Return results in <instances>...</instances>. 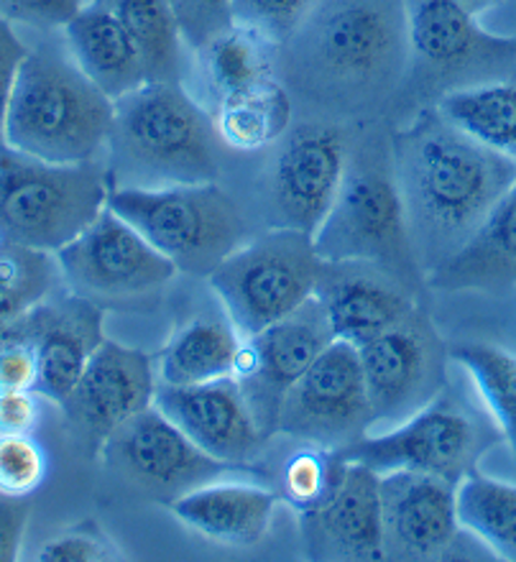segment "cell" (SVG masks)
<instances>
[{
	"instance_id": "1",
	"label": "cell",
	"mask_w": 516,
	"mask_h": 562,
	"mask_svg": "<svg viewBox=\"0 0 516 562\" xmlns=\"http://www.w3.org/2000/svg\"><path fill=\"white\" fill-rule=\"evenodd\" d=\"M394 177L414 259L433 274L516 182V164L465 136L435 108L396 136Z\"/></svg>"
},
{
	"instance_id": "2",
	"label": "cell",
	"mask_w": 516,
	"mask_h": 562,
	"mask_svg": "<svg viewBox=\"0 0 516 562\" xmlns=\"http://www.w3.org/2000/svg\"><path fill=\"white\" fill-rule=\"evenodd\" d=\"M213 115L182 82H146L115 100L105 148L111 187H167L217 182Z\"/></svg>"
},
{
	"instance_id": "3",
	"label": "cell",
	"mask_w": 516,
	"mask_h": 562,
	"mask_svg": "<svg viewBox=\"0 0 516 562\" xmlns=\"http://www.w3.org/2000/svg\"><path fill=\"white\" fill-rule=\"evenodd\" d=\"M115 100L77 67L67 44H38L21 61L5 115L3 144L54 164L100 161Z\"/></svg>"
},
{
	"instance_id": "4",
	"label": "cell",
	"mask_w": 516,
	"mask_h": 562,
	"mask_svg": "<svg viewBox=\"0 0 516 562\" xmlns=\"http://www.w3.org/2000/svg\"><path fill=\"white\" fill-rule=\"evenodd\" d=\"M100 161L54 164L0 144V240L57 254L108 207Z\"/></svg>"
},
{
	"instance_id": "5",
	"label": "cell",
	"mask_w": 516,
	"mask_h": 562,
	"mask_svg": "<svg viewBox=\"0 0 516 562\" xmlns=\"http://www.w3.org/2000/svg\"><path fill=\"white\" fill-rule=\"evenodd\" d=\"M108 207L192 277L213 274L246 240L244 215L217 182L111 187Z\"/></svg>"
},
{
	"instance_id": "6",
	"label": "cell",
	"mask_w": 516,
	"mask_h": 562,
	"mask_svg": "<svg viewBox=\"0 0 516 562\" xmlns=\"http://www.w3.org/2000/svg\"><path fill=\"white\" fill-rule=\"evenodd\" d=\"M323 269L312 236L273 228L233 251L207 279L236 330L251 338L312 300Z\"/></svg>"
},
{
	"instance_id": "7",
	"label": "cell",
	"mask_w": 516,
	"mask_h": 562,
	"mask_svg": "<svg viewBox=\"0 0 516 562\" xmlns=\"http://www.w3.org/2000/svg\"><path fill=\"white\" fill-rule=\"evenodd\" d=\"M498 440L502 432L494 419H483L465 402L442 392L417 415L384 435H366L340 456L361 460L379 473L419 471L460 483Z\"/></svg>"
},
{
	"instance_id": "8",
	"label": "cell",
	"mask_w": 516,
	"mask_h": 562,
	"mask_svg": "<svg viewBox=\"0 0 516 562\" xmlns=\"http://www.w3.org/2000/svg\"><path fill=\"white\" fill-rule=\"evenodd\" d=\"M406 38L414 65L445 92L516 80V38L489 31L460 0H410Z\"/></svg>"
},
{
	"instance_id": "9",
	"label": "cell",
	"mask_w": 516,
	"mask_h": 562,
	"mask_svg": "<svg viewBox=\"0 0 516 562\" xmlns=\"http://www.w3.org/2000/svg\"><path fill=\"white\" fill-rule=\"evenodd\" d=\"M373 432V409L358 348L333 340L279 409L277 435L343 452Z\"/></svg>"
},
{
	"instance_id": "10",
	"label": "cell",
	"mask_w": 516,
	"mask_h": 562,
	"mask_svg": "<svg viewBox=\"0 0 516 562\" xmlns=\"http://www.w3.org/2000/svg\"><path fill=\"white\" fill-rule=\"evenodd\" d=\"M312 240L325 261H373L394 271L417 263L394 171L377 167L348 164L338 200Z\"/></svg>"
},
{
	"instance_id": "11",
	"label": "cell",
	"mask_w": 516,
	"mask_h": 562,
	"mask_svg": "<svg viewBox=\"0 0 516 562\" xmlns=\"http://www.w3.org/2000/svg\"><path fill=\"white\" fill-rule=\"evenodd\" d=\"M366 389L373 409V429L396 427L435 402L448 386V350L425 310L358 346Z\"/></svg>"
},
{
	"instance_id": "12",
	"label": "cell",
	"mask_w": 516,
	"mask_h": 562,
	"mask_svg": "<svg viewBox=\"0 0 516 562\" xmlns=\"http://www.w3.org/2000/svg\"><path fill=\"white\" fill-rule=\"evenodd\" d=\"M54 259L72 294L88 300H123L154 292L179 274L167 256L141 231L105 207L80 236L61 246Z\"/></svg>"
},
{
	"instance_id": "13",
	"label": "cell",
	"mask_w": 516,
	"mask_h": 562,
	"mask_svg": "<svg viewBox=\"0 0 516 562\" xmlns=\"http://www.w3.org/2000/svg\"><path fill=\"white\" fill-rule=\"evenodd\" d=\"M100 456L108 471L133 491L164 504L205 486L231 468L200 450L156 404L123 422Z\"/></svg>"
},
{
	"instance_id": "14",
	"label": "cell",
	"mask_w": 516,
	"mask_h": 562,
	"mask_svg": "<svg viewBox=\"0 0 516 562\" xmlns=\"http://www.w3.org/2000/svg\"><path fill=\"white\" fill-rule=\"evenodd\" d=\"M335 335L317 296L279 323L244 338L236 379L266 437L277 435L284 396L330 346Z\"/></svg>"
},
{
	"instance_id": "15",
	"label": "cell",
	"mask_w": 516,
	"mask_h": 562,
	"mask_svg": "<svg viewBox=\"0 0 516 562\" xmlns=\"http://www.w3.org/2000/svg\"><path fill=\"white\" fill-rule=\"evenodd\" d=\"M156 386L152 356L105 338L59 409L77 442L96 456L123 422L152 407Z\"/></svg>"
},
{
	"instance_id": "16",
	"label": "cell",
	"mask_w": 516,
	"mask_h": 562,
	"mask_svg": "<svg viewBox=\"0 0 516 562\" xmlns=\"http://www.w3.org/2000/svg\"><path fill=\"white\" fill-rule=\"evenodd\" d=\"M456 488L419 471L381 473L384 560H450L463 535Z\"/></svg>"
},
{
	"instance_id": "17",
	"label": "cell",
	"mask_w": 516,
	"mask_h": 562,
	"mask_svg": "<svg viewBox=\"0 0 516 562\" xmlns=\"http://www.w3.org/2000/svg\"><path fill=\"white\" fill-rule=\"evenodd\" d=\"M348 175V146L340 131L302 128L281 148L271 171L273 228L315 236L338 200Z\"/></svg>"
},
{
	"instance_id": "18",
	"label": "cell",
	"mask_w": 516,
	"mask_h": 562,
	"mask_svg": "<svg viewBox=\"0 0 516 562\" xmlns=\"http://www.w3.org/2000/svg\"><path fill=\"white\" fill-rule=\"evenodd\" d=\"M300 517L312 560H384L381 473L361 460L343 458L330 496Z\"/></svg>"
},
{
	"instance_id": "19",
	"label": "cell",
	"mask_w": 516,
	"mask_h": 562,
	"mask_svg": "<svg viewBox=\"0 0 516 562\" xmlns=\"http://www.w3.org/2000/svg\"><path fill=\"white\" fill-rule=\"evenodd\" d=\"M154 404L210 458L240 465L261 452L269 437L258 427L236 376L190 386H156Z\"/></svg>"
},
{
	"instance_id": "20",
	"label": "cell",
	"mask_w": 516,
	"mask_h": 562,
	"mask_svg": "<svg viewBox=\"0 0 516 562\" xmlns=\"http://www.w3.org/2000/svg\"><path fill=\"white\" fill-rule=\"evenodd\" d=\"M19 323L36 350V394L59 407L105 340L103 307L80 294L46 296Z\"/></svg>"
},
{
	"instance_id": "21",
	"label": "cell",
	"mask_w": 516,
	"mask_h": 562,
	"mask_svg": "<svg viewBox=\"0 0 516 562\" xmlns=\"http://www.w3.org/2000/svg\"><path fill=\"white\" fill-rule=\"evenodd\" d=\"M315 296L335 340L363 346L417 310L394 269L373 261H325Z\"/></svg>"
},
{
	"instance_id": "22",
	"label": "cell",
	"mask_w": 516,
	"mask_h": 562,
	"mask_svg": "<svg viewBox=\"0 0 516 562\" xmlns=\"http://www.w3.org/2000/svg\"><path fill=\"white\" fill-rule=\"evenodd\" d=\"M396 52V23L389 11L350 0L327 15L317 34V54L327 72L346 82H366L384 72Z\"/></svg>"
},
{
	"instance_id": "23",
	"label": "cell",
	"mask_w": 516,
	"mask_h": 562,
	"mask_svg": "<svg viewBox=\"0 0 516 562\" xmlns=\"http://www.w3.org/2000/svg\"><path fill=\"white\" fill-rule=\"evenodd\" d=\"M277 494L254 483H215L192 488L169 504L175 517L207 540L251 548L269 532Z\"/></svg>"
},
{
	"instance_id": "24",
	"label": "cell",
	"mask_w": 516,
	"mask_h": 562,
	"mask_svg": "<svg viewBox=\"0 0 516 562\" xmlns=\"http://www.w3.org/2000/svg\"><path fill=\"white\" fill-rule=\"evenodd\" d=\"M440 292H498L516 284V182L468 244L427 274Z\"/></svg>"
},
{
	"instance_id": "25",
	"label": "cell",
	"mask_w": 516,
	"mask_h": 562,
	"mask_svg": "<svg viewBox=\"0 0 516 562\" xmlns=\"http://www.w3.org/2000/svg\"><path fill=\"white\" fill-rule=\"evenodd\" d=\"M61 34L77 67L111 100L128 95L148 82L144 61L128 31L100 0L85 3L82 11L61 29Z\"/></svg>"
},
{
	"instance_id": "26",
	"label": "cell",
	"mask_w": 516,
	"mask_h": 562,
	"mask_svg": "<svg viewBox=\"0 0 516 562\" xmlns=\"http://www.w3.org/2000/svg\"><path fill=\"white\" fill-rule=\"evenodd\" d=\"M244 335L228 315H207L179 327L154 356L159 384L190 386L236 376Z\"/></svg>"
},
{
	"instance_id": "27",
	"label": "cell",
	"mask_w": 516,
	"mask_h": 562,
	"mask_svg": "<svg viewBox=\"0 0 516 562\" xmlns=\"http://www.w3.org/2000/svg\"><path fill=\"white\" fill-rule=\"evenodd\" d=\"M437 111L465 136L516 164V80L450 90L437 100Z\"/></svg>"
},
{
	"instance_id": "28",
	"label": "cell",
	"mask_w": 516,
	"mask_h": 562,
	"mask_svg": "<svg viewBox=\"0 0 516 562\" xmlns=\"http://www.w3.org/2000/svg\"><path fill=\"white\" fill-rule=\"evenodd\" d=\"M213 121L225 146L236 151H258L284 136L292 121V100L287 90L269 77L217 100Z\"/></svg>"
},
{
	"instance_id": "29",
	"label": "cell",
	"mask_w": 516,
	"mask_h": 562,
	"mask_svg": "<svg viewBox=\"0 0 516 562\" xmlns=\"http://www.w3.org/2000/svg\"><path fill=\"white\" fill-rule=\"evenodd\" d=\"M136 44L148 82H182L184 38L171 0H100Z\"/></svg>"
},
{
	"instance_id": "30",
	"label": "cell",
	"mask_w": 516,
	"mask_h": 562,
	"mask_svg": "<svg viewBox=\"0 0 516 562\" xmlns=\"http://www.w3.org/2000/svg\"><path fill=\"white\" fill-rule=\"evenodd\" d=\"M458 521L491 555L516 562V486L479 468L456 488Z\"/></svg>"
},
{
	"instance_id": "31",
	"label": "cell",
	"mask_w": 516,
	"mask_h": 562,
	"mask_svg": "<svg viewBox=\"0 0 516 562\" xmlns=\"http://www.w3.org/2000/svg\"><path fill=\"white\" fill-rule=\"evenodd\" d=\"M194 57H198L202 82L215 103L273 77L269 38L236 23L200 52H194Z\"/></svg>"
},
{
	"instance_id": "32",
	"label": "cell",
	"mask_w": 516,
	"mask_h": 562,
	"mask_svg": "<svg viewBox=\"0 0 516 562\" xmlns=\"http://www.w3.org/2000/svg\"><path fill=\"white\" fill-rule=\"evenodd\" d=\"M450 358L475 384L483 407L516 458V356L494 342H463Z\"/></svg>"
},
{
	"instance_id": "33",
	"label": "cell",
	"mask_w": 516,
	"mask_h": 562,
	"mask_svg": "<svg viewBox=\"0 0 516 562\" xmlns=\"http://www.w3.org/2000/svg\"><path fill=\"white\" fill-rule=\"evenodd\" d=\"M59 281L54 254L0 240V333L52 296Z\"/></svg>"
},
{
	"instance_id": "34",
	"label": "cell",
	"mask_w": 516,
	"mask_h": 562,
	"mask_svg": "<svg viewBox=\"0 0 516 562\" xmlns=\"http://www.w3.org/2000/svg\"><path fill=\"white\" fill-rule=\"evenodd\" d=\"M340 465L343 458L338 452L310 445L287 460L281 471V494L300 514L315 509L330 496Z\"/></svg>"
},
{
	"instance_id": "35",
	"label": "cell",
	"mask_w": 516,
	"mask_h": 562,
	"mask_svg": "<svg viewBox=\"0 0 516 562\" xmlns=\"http://www.w3.org/2000/svg\"><path fill=\"white\" fill-rule=\"evenodd\" d=\"M46 479V452L31 435H0V496L26 498Z\"/></svg>"
},
{
	"instance_id": "36",
	"label": "cell",
	"mask_w": 516,
	"mask_h": 562,
	"mask_svg": "<svg viewBox=\"0 0 516 562\" xmlns=\"http://www.w3.org/2000/svg\"><path fill=\"white\" fill-rule=\"evenodd\" d=\"M315 3L317 0H233V21L277 44L302 26Z\"/></svg>"
},
{
	"instance_id": "37",
	"label": "cell",
	"mask_w": 516,
	"mask_h": 562,
	"mask_svg": "<svg viewBox=\"0 0 516 562\" xmlns=\"http://www.w3.org/2000/svg\"><path fill=\"white\" fill-rule=\"evenodd\" d=\"M121 558L119 544L96 521H82L67 532H59L36 552L38 562H105Z\"/></svg>"
},
{
	"instance_id": "38",
	"label": "cell",
	"mask_w": 516,
	"mask_h": 562,
	"mask_svg": "<svg viewBox=\"0 0 516 562\" xmlns=\"http://www.w3.org/2000/svg\"><path fill=\"white\" fill-rule=\"evenodd\" d=\"M187 49L200 52L233 23V0H171Z\"/></svg>"
},
{
	"instance_id": "39",
	"label": "cell",
	"mask_w": 516,
	"mask_h": 562,
	"mask_svg": "<svg viewBox=\"0 0 516 562\" xmlns=\"http://www.w3.org/2000/svg\"><path fill=\"white\" fill-rule=\"evenodd\" d=\"M19 319L0 333V392H36V350Z\"/></svg>"
},
{
	"instance_id": "40",
	"label": "cell",
	"mask_w": 516,
	"mask_h": 562,
	"mask_svg": "<svg viewBox=\"0 0 516 562\" xmlns=\"http://www.w3.org/2000/svg\"><path fill=\"white\" fill-rule=\"evenodd\" d=\"M85 8V0H0V13L23 26L54 31L65 29Z\"/></svg>"
},
{
	"instance_id": "41",
	"label": "cell",
	"mask_w": 516,
	"mask_h": 562,
	"mask_svg": "<svg viewBox=\"0 0 516 562\" xmlns=\"http://www.w3.org/2000/svg\"><path fill=\"white\" fill-rule=\"evenodd\" d=\"M29 46L23 38L15 34L11 21L0 13V144L5 136V115L8 105H11V92L15 85V75H19L21 61L26 59Z\"/></svg>"
},
{
	"instance_id": "42",
	"label": "cell",
	"mask_w": 516,
	"mask_h": 562,
	"mask_svg": "<svg viewBox=\"0 0 516 562\" xmlns=\"http://www.w3.org/2000/svg\"><path fill=\"white\" fill-rule=\"evenodd\" d=\"M38 417L36 392H0V435H31Z\"/></svg>"
},
{
	"instance_id": "43",
	"label": "cell",
	"mask_w": 516,
	"mask_h": 562,
	"mask_svg": "<svg viewBox=\"0 0 516 562\" xmlns=\"http://www.w3.org/2000/svg\"><path fill=\"white\" fill-rule=\"evenodd\" d=\"M26 498L0 496V562H15L21 555L23 535L29 525Z\"/></svg>"
},
{
	"instance_id": "44",
	"label": "cell",
	"mask_w": 516,
	"mask_h": 562,
	"mask_svg": "<svg viewBox=\"0 0 516 562\" xmlns=\"http://www.w3.org/2000/svg\"><path fill=\"white\" fill-rule=\"evenodd\" d=\"M479 19L494 34L516 38V0H498L494 8H489Z\"/></svg>"
},
{
	"instance_id": "45",
	"label": "cell",
	"mask_w": 516,
	"mask_h": 562,
	"mask_svg": "<svg viewBox=\"0 0 516 562\" xmlns=\"http://www.w3.org/2000/svg\"><path fill=\"white\" fill-rule=\"evenodd\" d=\"M460 3H463L473 15H483L489 8H494L498 0H460Z\"/></svg>"
}]
</instances>
